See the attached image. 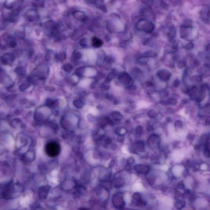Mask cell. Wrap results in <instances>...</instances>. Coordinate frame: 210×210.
<instances>
[{"instance_id": "1", "label": "cell", "mask_w": 210, "mask_h": 210, "mask_svg": "<svg viewBox=\"0 0 210 210\" xmlns=\"http://www.w3.org/2000/svg\"><path fill=\"white\" fill-rule=\"evenodd\" d=\"M60 149V145L56 142H50L46 146V153L49 156L52 158L58 156Z\"/></svg>"}, {"instance_id": "2", "label": "cell", "mask_w": 210, "mask_h": 210, "mask_svg": "<svg viewBox=\"0 0 210 210\" xmlns=\"http://www.w3.org/2000/svg\"><path fill=\"white\" fill-rule=\"evenodd\" d=\"M160 141V138L156 134H151L148 139L149 145L152 148L158 147Z\"/></svg>"}, {"instance_id": "3", "label": "cell", "mask_w": 210, "mask_h": 210, "mask_svg": "<svg viewBox=\"0 0 210 210\" xmlns=\"http://www.w3.org/2000/svg\"><path fill=\"white\" fill-rule=\"evenodd\" d=\"M134 169L137 173L141 174H147L150 170V168L148 166L143 164L136 165L134 167Z\"/></svg>"}, {"instance_id": "4", "label": "cell", "mask_w": 210, "mask_h": 210, "mask_svg": "<svg viewBox=\"0 0 210 210\" xmlns=\"http://www.w3.org/2000/svg\"><path fill=\"white\" fill-rule=\"evenodd\" d=\"M158 75L161 79L163 81H167L169 78L170 74L167 71L162 70L158 72Z\"/></svg>"}, {"instance_id": "5", "label": "cell", "mask_w": 210, "mask_h": 210, "mask_svg": "<svg viewBox=\"0 0 210 210\" xmlns=\"http://www.w3.org/2000/svg\"><path fill=\"white\" fill-rule=\"evenodd\" d=\"M92 44L93 47H99L103 44L102 41L99 38L94 37L92 39Z\"/></svg>"}, {"instance_id": "6", "label": "cell", "mask_w": 210, "mask_h": 210, "mask_svg": "<svg viewBox=\"0 0 210 210\" xmlns=\"http://www.w3.org/2000/svg\"><path fill=\"white\" fill-rule=\"evenodd\" d=\"M131 81L130 76L127 74H124L120 77V81L123 84L128 85L129 84Z\"/></svg>"}, {"instance_id": "7", "label": "cell", "mask_w": 210, "mask_h": 210, "mask_svg": "<svg viewBox=\"0 0 210 210\" xmlns=\"http://www.w3.org/2000/svg\"><path fill=\"white\" fill-rule=\"evenodd\" d=\"M185 205V202L181 200H178L176 202L175 206L178 209H181Z\"/></svg>"}, {"instance_id": "8", "label": "cell", "mask_w": 210, "mask_h": 210, "mask_svg": "<svg viewBox=\"0 0 210 210\" xmlns=\"http://www.w3.org/2000/svg\"><path fill=\"white\" fill-rule=\"evenodd\" d=\"M133 198L134 200L137 201L142 200V196L140 193L138 192L134 193L133 194Z\"/></svg>"}, {"instance_id": "9", "label": "cell", "mask_w": 210, "mask_h": 210, "mask_svg": "<svg viewBox=\"0 0 210 210\" xmlns=\"http://www.w3.org/2000/svg\"><path fill=\"white\" fill-rule=\"evenodd\" d=\"M135 133L138 136H141L142 134V128L140 126H138L135 129Z\"/></svg>"}, {"instance_id": "10", "label": "cell", "mask_w": 210, "mask_h": 210, "mask_svg": "<svg viewBox=\"0 0 210 210\" xmlns=\"http://www.w3.org/2000/svg\"><path fill=\"white\" fill-rule=\"evenodd\" d=\"M148 116L150 118H153L156 117L157 115V113L156 111L154 110H150L148 112Z\"/></svg>"}, {"instance_id": "11", "label": "cell", "mask_w": 210, "mask_h": 210, "mask_svg": "<svg viewBox=\"0 0 210 210\" xmlns=\"http://www.w3.org/2000/svg\"><path fill=\"white\" fill-rule=\"evenodd\" d=\"M174 126L176 128H178V129H181L183 127V124L180 121H177L175 122V124H174Z\"/></svg>"}, {"instance_id": "12", "label": "cell", "mask_w": 210, "mask_h": 210, "mask_svg": "<svg viewBox=\"0 0 210 210\" xmlns=\"http://www.w3.org/2000/svg\"><path fill=\"white\" fill-rule=\"evenodd\" d=\"M155 181H156V178L153 176L149 177V178H148V181L151 185H153L154 184Z\"/></svg>"}, {"instance_id": "13", "label": "cell", "mask_w": 210, "mask_h": 210, "mask_svg": "<svg viewBox=\"0 0 210 210\" xmlns=\"http://www.w3.org/2000/svg\"><path fill=\"white\" fill-rule=\"evenodd\" d=\"M168 103L171 105H175L176 104V101L174 99H170L168 100Z\"/></svg>"}, {"instance_id": "14", "label": "cell", "mask_w": 210, "mask_h": 210, "mask_svg": "<svg viewBox=\"0 0 210 210\" xmlns=\"http://www.w3.org/2000/svg\"><path fill=\"white\" fill-rule=\"evenodd\" d=\"M135 159L133 157H130L127 160V162L129 164H133L135 162Z\"/></svg>"}, {"instance_id": "15", "label": "cell", "mask_w": 210, "mask_h": 210, "mask_svg": "<svg viewBox=\"0 0 210 210\" xmlns=\"http://www.w3.org/2000/svg\"><path fill=\"white\" fill-rule=\"evenodd\" d=\"M177 187L179 189H183L184 188V184H183V183H180V184H178V186H177Z\"/></svg>"}, {"instance_id": "16", "label": "cell", "mask_w": 210, "mask_h": 210, "mask_svg": "<svg viewBox=\"0 0 210 210\" xmlns=\"http://www.w3.org/2000/svg\"><path fill=\"white\" fill-rule=\"evenodd\" d=\"M147 130L149 132H151L153 130V127L151 126H148L147 127Z\"/></svg>"}, {"instance_id": "17", "label": "cell", "mask_w": 210, "mask_h": 210, "mask_svg": "<svg viewBox=\"0 0 210 210\" xmlns=\"http://www.w3.org/2000/svg\"><path fill=\"white\" fill-rule=\"evenodd\" d=\"M179 81L178 80H175V81H174V85L175 87L178 86V85L179 84Z\"/></svg>"}]
</instances>
